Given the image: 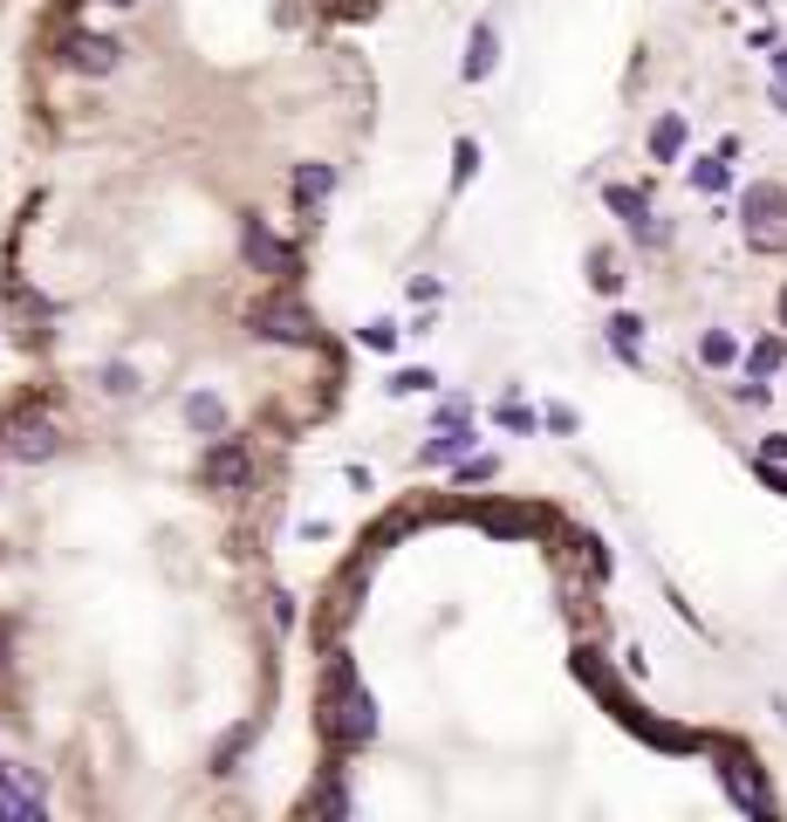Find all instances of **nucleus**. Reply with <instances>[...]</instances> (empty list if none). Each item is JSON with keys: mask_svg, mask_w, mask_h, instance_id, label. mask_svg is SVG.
Instances as JSON below:
<instances>
[{"mask_svg": "<svg viewBox=\"0 0 787 822\" xmlns=\"http://www.w3.org/2000/svg\"><path fill=\"white\" fill-rule=\"evenodd\" d=\"M323 733L336 740V748H364V740L377 733V707L357 686V664L349 658H329V672H323Z\"/></svg>", "mask_w": 787, "mask_h": 822, "instance_id": "f257e3e1", "label": "nucleus"}, {"mask_svg": "<svg viewBox=\"0 0 787 822\" xmlns=\"http://www.w3.org/2000/svg\"><path fill=\"white\" fill-rule=\"evenodd\" d=\"M247 323H254V336H260V343H315V316H308V308H301L295 295H267Z\"/></svg>", "mask_w": 787, "mask_h": 822, "instance_id": "f03ea898", "label": "nucleus"}, {"mask_svg": "<svg viewBox=\"0 0 787 822\" xmlns=\"http://www.w3.org/2000/svg\"><path fill=\"white\" fill-rule=\"evenodd\" d=\"M62 62L69 69H83V75H110L116 62H124V42H116V34H62Z\"/></svg>", "mask_w": 787, "mask_h": 822, "instance_id": "7ed1b4c3", "label": "nucleus"}, {"mask_svg": "<svg viewBox=\"0 0 787 822\" xmlns=\"http://www.w3.org/2000/svg\"><path fill=\"white\" fill-rule=\"evenodd\" d=\"M719 774H726V789L739 809H754V815H774L767 789H760V774H754V754H739V748H719Z\"/></svg>", "mask_w": 787, "mask_h": 822, "instance_id": "20e7f679", "label": "nucleus"}, {"mask_svg": "<svg viewBox=\"0 0 787 822\" xmlns=\"http://www.w3.org/2000/svg\"><path fill=\"white\" fill-rule=\"evenodd\" d=\"M247 480H254L247 446H241V439H219V446L206 453V487H219V494H247Z\"/></svg>", "mask_w": 787, "mask_h": 822, "instance_id": "39448f33", "label": "nucleus"}, {"mask_svg": "<svg viewBox=\"0 0 787 822\" xmlns=\"http://www.w3.org/2000/svg\"><path fill=\"white\" fill-rule=\"evenodd\" d=\"M55 446H62V433H55L42 412H21V418L8 425V453H14V459H49Z\"/></svg>", "mask_w": 787, "mask_h": 822, "instance_id": "423d86ee", "label": "nucleus"}, {"mask_svg": "<svg viewBox=\"0 0 787 822\" xmlns=\"http://www.w3.org/2000/svg\"><path fill=\"white\" fill-rule=\"evenodd\" d=\"M739 213H746V226H754V233H767V226L787 220V192H780V185H746Z\"/></svg>", "mask_w": 787, "mask_h": 822, "instance_id": "0eeeda50", "label": "nucleus"}, {"mask_svg": "<svg viewBox=\"0 0 787 822\" xmlns=\"http://www.w3.org/2000/svg\"><path fill=\"white\" fill-rule=\"evenodd\" d=\"M329 192H336V165H301V172H295V206H301V220L323 213Z\"/></svg>", "mask_w": 787, "mask_h": 822, "instance_id": "6e6552de", "label": "nucleus"}, {"mask_svg": "<svg viewBox=\"0 0 787 822\" xmlns=\"http://www.w3.org/2000/svg\"><path fill=\"white\" fill-rule=\"evenodd\" d=\"M493 62H500V34L480 21V28H472V42H466V83H480V75H493Z\"/></svg>", "mask_w": 787, "mask_h": 822, "instance_id": "1a4fd4ad", "label": "nucleus"}, {"mask_svg": "<svg viewBox=\"0 0 787 822\" xmlns=\"http://www.w3.org/2000/svg\"><path fill=\"white\" fill-rule=\"evenodd\" d=\"M610 206L630 220V226H637L644 233V241H657V226H651V206H644V192H630V185H610Z\"/></svg>", "mask_w": 787, "mask_h": 822, "instance_id": "9d476101", "label": "nucleus"}, {"mask_svg": "<svg viewBox=\"0 0 787 822\" xmlns=\"http://www.w3.org/2000/svg\"><path fill=\"white\" fill-rule=\"evenodd\" d=\"M185 418L200 425V433H226V405L213 398V390H200V398H185Z\"/></svg>", "mask_w": 787, "mask_h": 822, "instance_id": "9b49d317", "label": "nucleus"}, {"mask_svg": "<svg viewBox=\"0 0 787 822\" xmlns=\"http://www.w3.org/2000/svg\"><path fill=\"white\" fill-rule=\"evenodd\" d=\"M610 343H616V357H623V364H637V349H644V323H637V316H616V323H610Z\"/></svg>", "mask_w": 787, "mask_h": 822, "instance_id": "f8f14e48", "label": "nucleus"}, {"mask_svg": "<svg viewBox=\"0 0 787 822\" xmlns=\"http://www.w3.org/2000/svg\"><path fill=\"white\" fill-rule=\"evenodd\" d=\"M651 151H657V159H678V151H685V116H657Z\"/></svg>", "mask_w": 787, "mask_h": 822, "instance_id": "ddd939ff", "label": "nucleus"}, {"mask_svg": "<svg viewBox=\"0 0 787 822\" xmlns=\"http://www.w3.org/2000/svg\"><path fill=\"white\" fill-rule=\"evenodd\" d=\"M466 446H472V433H466V425H452V433H439V439H431V446H425V459H431V466H439V459H459Z\"/></svg>", "mask_w": 787, "mask_h": 822, "instance_id": "4468645a", "label": "nucleus"}, {"mask_svg": "<svg viewBox=\"0 0 787 822\" xmlns=\"http://www.w3.org/2000/svg\"><path fill=\"white\" fill-rule=\"evenodd\" d=\"M698 357H705V364H713V371H719V364H733V357H739V343H733L726 329H713V336H705V343H698Z\"/></svg>", "mask_w": 787, "mask_h": 822, "instance_id": "2eb2a0df", "label": "nucleus"}, {"mask_svg": "<svg viewBox=\"0 0 787 822\" xmlns=\"http://www.w3.org/2000/svg\"><path fill=\"white\" fill-rule=\"evenodd\" d=\"M103 390L110 398H137V371L131 364H103Z\"/></svg>", "mask_w": 787, "mask_h": 822, "instance_id": "dca6fc26", "label": "nucleus"}, {"mask_svg": "<svg viewBox=\"0 0 787 822\" xmlns=\"http://www.w3.org/2000/svg\"><path fill=\"white\" fill-rule=\"evenodd\" d=\"M692 179H698V192H726V179H733V172H726V159H698V165H692Z\"/></svg>", "mask_w": 787, "mask_h": 822, "instance_id": "f3484780", "label": "nucleus"}, {"mask_svg": "<svg viewBox=\"0 0 787 822\" xmlns=\"http://www.w3.org/2000/svg\"><path fill=\"white\" fill-rule=\"evenodd\" d=\"M452 159H459V165H452V185H466L472 172H480V144H472V138H459V151H452Z\"/></svg>", "mask_w": 787, "mask_h": 822, "instance_id": "a211bd4d", "label": "nucleus"}, {"mask_svg": "<svg viewBox=\"0 0 787 822\" xmlns=\"http://www.w3.org/2000/svg\"><path fill=\"white\" fill-rule=\"evenodd\" d=\"M589 282H596L603 295H616V288H623V274H616V261H610V254H596V261H589Z\"/></svg>", "mask_w": 787, "mask_h": 822, "instance_id": "6ab92c4d", "label": "nucleus"}, {"mask_svg": "<svg viewBox=\"0 0 787 822\" xmlns=\"http://www.w3.org/2000/svg\"><path fill=\"white\" fill-rule=\"evenodd\" d=\"M746 371H754V377H774V371H780V343H760L754 357H746Z\"/></svg>", "mask_w": 787, "mask_h": 822, "instance_id": "aec40b11", "label": "nucleus"}, {"mask_svg": "<svg viewBox=\"0 0 787 822\" xmlns=\"http://www.w3.org/2000/svg\"><path fill=\"white\" fill-rule=\"evenodd\" d=\"M431 384H439L431 371H398V377H390V390H398V398H411V390H431Z\"/></svg>", "mask_w": 787, "mask_h": 822, "instance_id": "412c9836", "label": "nucleus"}, {"mask_svg": "<svg viewBox=\"0 0 787 822\" xmlns=\"http://www.w3.org/2000/svg\"><path fill=\"white\" fill-rule=\"evenodd\" d=\"M364 343H370V349H398V323H384V316L364 323Z\"/></svg>", "mask_w": 787, "mask_h": 822, "instance_id": "4be33fe9", "label": "nucleus"}, {"mask_svg": "<svg viewBox=\"0 0 787 822\" xmlns=\"http://www.w3.org/2000/svg\"><path fill=\"white\" fill-rule=\"evenodd\" d=\"M774 103H780V110H787V75H780V83H774Z\"/></svg>", "mask_w": 787, "mask_h": 822, "instance_id": "5701e85b", "label": "nucleus"}, {"mask_svg": "<svg viewBox=\"0 0 787 822\" xmlns=\"http://www.w3.org/2000/svg\"><path fill=\"white\" fill-rule=\"evenodd\" d=\"M69 8H75V0H69ZM103 8H137V0H103Z\"/></svg>", "mask_w": 787, "mask_h": 822, "instance_id": "b1692460", "label": "nucleus"}, {"mask_svg": "<svg viewBox=\"0 0 787 822\" xmlns=\"http://www.w3.org/2000/svg\"><path fill=\"white\" fill-rule=\"evenodd\" d=\"M780 316H787V295H780Z\"/></svg>", "mask_w": 787, "mask_h": 822, "instance_id": "393cba45", "label": "nucleus"}]
</instances>
